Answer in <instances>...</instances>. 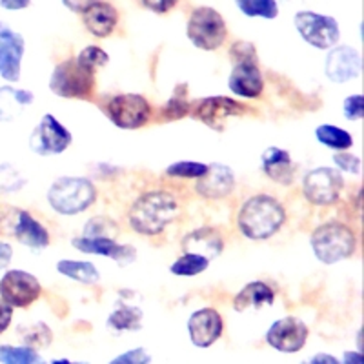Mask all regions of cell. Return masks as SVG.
Instances as JSON below:
<instances>
[{
    "label": "cell",
    "mask_w": 364,
    "mask_h": 364,
    "mask_svg": "<svg viewBox=\"0 0 364 364\" xmlns=\"http://www.w3.org/2000/svg\"><path fill=\"white\" fill-rule=\"evenodd\" d=\"M181 213L177 195L168 190H149L141 193L126 211V223L133 232L144 237H157Z\"/></svg>",
    "instance_id": "cell-1"
},
{
    "label": "cell",
    "mask_w": 364,
    "mask_h": 364,
    "mask_svg": "<svg viewBox=\"0 0 364 364\" xmlns=\"http://www.w3.org/2000/svg\"><path fill=\"white\" fill-rule=\"evenodd\" d=\"M286 223V208L277 197L255 193L240 204L237 211V228L250 240H268L281 232Z\"/></svg>",
    "instance_id": "cell-2"
},
{
    "label": "cell",
    "mask_w": 364,
    "mask_h": 364,
    "mask_svg": "<svg viewBox=\"0 0 364 364\" xmlns=\"http://www.w3.org/2000/svg\"><path fill=\"white\" fill-rule=\"evenodd\" d=\"M310 245L317 261L323 264H337L355 253L357 233L352 226L341 220H328L311 232Z\"/></svg>",
    "instance_id": "cell-3"
},
{
    "label": "cell",
    "mask_w": 364,
    "mask_h": 364,
    "mask_svg": "<svg viewBox=\"0 0 364 364\" xmlns=\"http://www.w3.org/2000/svg\"><path fill=\"white\" fill-rule=\"evenodd\" d=\"M97 200L95 184L86 177H58L48 190V203L55 213L80 215Z\"/></svg>",
    "instance_id": "cell-4"
},
{
    "label": "cell",
    "mask_w": 364,
    "mask_h": 364,
    "mask_svg": "<svg viewBox=\"0 0 364 364\" xmlns=\"http://www.w3.org/2000/svg\"><path fill=\"white\" fill-rule=\"evenodd\" d=\"M186 35L195 48L204 51H215L226 42L228 26L224 17L210 6H199L190 13Z\"/></svg>",
    "instance_id": "cell-5"
},
{
    "label": "cell",
    "mask_w": 364,
    "mask_h": 364,
    "mask_svg": "<svg viewBox=\"0 0 364 364\" xmlns=\"http://www.w3.org/2000/svg\"><path fill=\"white\" fill-rule=\"evenodd\" d=\"M95 86V73L80 68L75 58L57 64L50 79V90L60 99H93Z\"/></svg>",
    "instance_id": "cell-6"
},
{
    "label": "cell",
    "mask_w": 364,
    "mask_h": 364,
    "mask_svg": "<svg viewBox=\"0 0 364 364\" xmlns=\"http://www.w3.org/2000/svg\"><path fill=\"white\" fill-rule=\"evenodd\" d=\"M104 113L120 129H139L154 119V108L139 93H117L102 106Z\"/></svg>",
    "instance_id": "cell-7"
},
{
    "label": "cell",
    "mask_w": 364,
    "mask_h": 364,
    "mask_svg": "<svg viewBox=\"0 0 364 364\" xmlns=\"http://www.w3.org/2000/svg\"><path fill=\"white\" fill-rule=\"evenodd\" d=\"M344 190V178L336 168L321 166L308 171L302 181V193L304 199L314 206H333L339 203Z\"/></svg>",
    "instance_id": "cell-8"
},
{
    "label": "cell",
    "mask_w": 364,
    "mask_h": 364,
    "mask_svg": "<svg viewBox=\"0 0 364 364\" xmlns=\"http://www.w3.org/2000/svg\"><path fill=\"white\" fill-rule=\"evenodd\" d=\"M250 109L252 108H248L246 104L230 99V97H206V99H199L190 104L191 119L199 120L215 132H223L228 119L246 115Z\"/></svg>",
    "instance_id": "cell-9"
},
{
    "label": "cell",
    "mask_w": 364,
    "mask_h": 364,
    "mask_svg": "<svg viewBox=\"0 0 364 364\" xmlns=\"http://www.w3.org/2000/svg\"><path fill=\"white\" fill-rule=\"evenodd\" d=\"M42 284L24 269H8L0 277V299L15 308H28L41 299Z\"/></svg>",
    "instance_id": "cell-10"
},
{
    "label": "cell",
    "mask_w": 364,
    "mask_h": 364,
    "mask_svg": "<svg viewBox=\"0 0 364 364\" xmlns=\"http://www.w3.org/2000/svg\"><path fill=\"white\" fill-rule=\"evenodd\" d=\"M295 28L302 41L317 50L333 48L341 38V29L336 18L314 11H299L295 15Z\"/></svg>",
    "instance_id": "cell-11"
},
{
    "label": "cell",
    "mask_w": 364,
    "mask_h": 364,
    "mask_svg": "<svg viewBox=\"0 0 364 364\" xmlns=\"http://www.w3.org/2000/svg\"><path fill=\"white\" fill-rule=\"evenodd\" d=\"M73 142L71 133L53 115H44L29 139V148L42 157L64 154Z\"/></svg>",
    "instance_id": "cell-12"
},
{
    "label": "cell",
    "mask_w": 364,
    "mask_h": 364,
    "mask_svg": "<svg viewBox=\"0 0 364 364\" xmlns=\"http://www.w3.org/2000/svg\"><path fill=\"white\" fill-rule=\"evenodd\" d=\"M308 336H310V330L304 321L299 317H284L269 326L266 333V343L279 352L295 353L304 348Z\"/></svg>",
    "instance_id": "cell-13"
},
{
    "label": "cell",
    "mask_w": 364,
    "mask_h": 364,
    "mask_svg": "<svg viewBox=\"0 0 364 364\" xmlns=\"http://www.w3.org/2000/svg\"><path fill=\"white\" fill-rule=\"evenodd\" d=\"M188 331L195 346L210 348L223 337L224 321L215 308H200L191 314Z\"/></svg>",
    "instance_id": "cell-14"
},
{
    "label": "cell",
    "mask_w": 364,
    "mask_h": 364,
    "mask_svg": "<svg viewBox=\"0 0 364 364\" xmlns=\"http://www.w3.org/2000/svg\"><path fill=\"white\" fill-rule=\"evenodd\" d=\"M363 68L360 53L350 46H333V50L328 53L324 71L331 82L344 84L357 79Z\"/></svg>",
    "instance_id": "cell-15"
},
{
    "label": "cell",
    "mask_w": 364,
    "mask_h": 364,
    "mask_svg": "<svg viewBox=\"0 0 364 364\" xmlns=\"http://www.w3.org/2000/svg\"><path fill=\"white\" fill-rule=\"evenodd\" d=\"M228 87L242 99H261L264 93V77L259 63H235L228 77Z\"/></svg>",
    "instance_id": "cell-16"
},
{
    "label": "cell",
    "mask_w": 364,
    "mask_h": 364,
    "mask_svg": "<svg viewBox=\"0 0 364 364\" xmlns=\"http://www.w3.org/2000/svg\"><path fill=\"white\" fill-rule=\"evenodd\" d=\"M233 190H235V173L230 166L220 164V162L208 164V173L197 178V184H195L197 195L210 200L226 199Z\"/></svg>",
    "instance_id": "cell-17"
},
{
    "label": "cell",
    "mask_w": 364,
    "mask_h": 364,
    "mask_svg": "<svg viewBox=\"0 0 364 364\" xmlns=\"http://www.w3.org/2000/svg\"><path fill=\"white\" fill-rule=\"evenodd\" d=\"M84 28L97 38H108L119 26V11L108 0H95L82 13Z\"/></svg>",
    "instance_id": "cell-18"
},
{
    "label": "cell",
    "mask_w": 364,
    "mask_h": 364,
    "mask_svg": "<svg viewBox=\"0 0 364 364\" xmlns=\"http://www.w3.org/2000/svg\"><path fill=\"white\" fill-rule=\"evenodd\" d=\"M73 248L87 255L108 257L120 264H129L136 259V250L129 245H119L113 239H91V237H77L71 240Z\"/></svg>",
    "instance_id": "cell-19"
},
{
    "label": "cell",
    "mask_w": 364,
    "mask_h": 364,
    "mask_svg": "<svg viewBox=\"0 0 364 364\" xmlns=\"http://www.w3.org/2000/svg\"><path fill=\"white\" fill-rule=\"evenodd\" d=\"M226 239H224L223 232L219 228L213 226H200L193 232L188 233L182 239V250L190 253H197V255L206 257L208 261L215 259L223 253Z\"/></svg>",
    "instance_id": "cell-20"
},
{
    "label": "cell",
    "mask_w": 364,
    "mask_h": 364,
    "mask_svg": "<svg viewBox=\"0 0 364 364\" xmlns=\"http://www.w3.org/2000/svg\"><path fill=\"white\" fill-rule=\"evenodd\" d=\"M26 42L22 35L9 31L0 37V77L8 82H18L22 71Z\"/></svg>",
    "instance_id": "cell-21"
},
{
    "label": "cell",
    "mask_w": 364,
    "mask_h": 364,
    "mask_svg": "<svg viewBox=\"0 0 364 364\" xmlns=\"http://www.w3.org/2000/svg\"><path fill=\"white\" fill-rule=\"evenodd\" d=\"M262 171L266 177L281 186H291L295 181V164L286 149L272 146L262 154Z\"/></svg>",
    "instance_id": "cell-22"
},
{
    "label": "cell",
    "mask_w": 364,
    "mask_h": 364,
    "mask_svg": "<svg viewBox=\"0 0 364 364\" xmlns=\"http://www.w3.org/2000/svg\"><path fill=\"white\" fill-rule=\"evenodd\" d=\"M13 237L21 242L33 250H44L50 246V232L38 223L28 210L18 211V219L13 230Z\"/></svg>",
    "instance_id": "cell-23"
},
{
    "label": "cell",
    "mask_w": 364,
    "mask_h": 364,
    "mask_svg": "<svg viewBox=\"0 0 364 364\" xmlns=\"http://www.w3.org/2000/svg\"><path fill=\"white\" fill-rule=\"evenodd\" d=\"M275 302V291L272 286L266 284L264 281H253L239 291L233 297V310L242 314L248 310H259L262 306H272Z\"/></svg>",
    "instance_id": "cell-24"
},
{
    "label": "cell",
    "mask_w": 364,
    "mask_h": 364,
    "mask_svg": "<svg viewBox=\"0 0 364 364\" xmlns=\"http://www.w3.org/2000/svg\"><path fill=\"white\" fill-rule=\"evenodd\" d=\"M31 91L18 90L13 86L0 87V122H13L33 104Z\"/></svg>",
    "instance_id": "cell-25"
},
{
    "label": "cell",
    "mask_w": 364,
    "mask_h": 364,
    "mask_svg": "<svg viewBox=\"0 0 364 364\" xmlns=\"http://www.w3.org/2000/svg\"><path fill=\"white\" fill-rule=\"evenodd\" d=\"M57 272L60 275L68 279H73V281L80 282V284H97L100 281V273L95 268V264H91L87 261H70V259H64V261L57 262Z\"/></svg>",
    "instance_id": "cell-26"
},
{
    "label": "cell",
    "mask_w": 364,
    "mask_h": 364,
    "mask_svg": "<svg viewBox=\"0 0 364 364\" xmlns=\"http://www.w3.org/2000/svg\"><path fill=\"white\" fill-rule=\"evenodd\" d=\"M186 95V84H178L175 87L171 99L164 104V108L159 113V120H162V122H171V120H181L186 115H190V100H188Z\"/></svg>",
    "instance_id": "cell-27"
},
{
    "label": "cell",
    "mask_w": 364,
    "mask_h": 364,
    "mask_svg": "<svg viewBox=\"0 0 364 364\" xmlns=\"http://www.w3.org/2000/svg\"><path fill=\"white\" fill-rule=\"evenodd\" d=\"M315 136L321 144H324L330 149H350L353 146V136L352 133H348L346 129L337 128V126L331 124H321L315 129Z\"/></svg>",
    "instance_id": "cell-28"
},
{
    "label": "cell",
    "mask_w": 364,
    "mask_h": 364,
    "mask_svg": "<svg viewBox=\"0 0 364 364\" xmlns=\"http://www.w3.org/2000/svg\"><path fill=\"white\" fill-rule=\"evenodd\" d=\"M142 311L135 306H120L108 317V328L113 331L141 330Z\"/></svg>",
    "instance_id": "cell-29"
},
{
    "label": "cell",
    "mask_w": 364,
    "mask_h": 364,
    "mask_svg": "<svg viewBox=\"0 0 364 364\" xmlns=\"http://www.w3.org/2000/svg\"><path fill=\"white\" fill-rule=\"evenodd\" d=\"M208 266H210V261L206 257L197 255V253L184 252L177 261L170 266V272L177 277H195L199 273L206 272Z\"/></svg>",
    "instance_id": "cell-30"
},
{
    "label": "cell",
    "mask_w": 364,
    "mask_h": 364,
    "mask_svg": "<svg viewBox=\"0 0 364 364\" xmlns=\"http://www.w3.org/2000/svg\"><path fill=\"white\" fill-rule=\"evenodd\" d=\"M0 363L2 364H44L37 350L29 346H11L2 344L0 346Z\"/></svg>",
    "instance_id": "cell-31"
},
{
    "label": "cell",
    "mask_w": 364,
    "mask_h": 364,
    "mask_svg": "<svg viewBox=\"0 0 364 364\" xmlns=\"http://www.w3.org/2000/svg\"><path fill=\"white\" fill-rule=\"evenodd\" d=\"M246 17L275 18L279 15L277 0H235Z\"/></svg>",
    "instance_id": "cell-32"
},
{
    "label": "cell",
    "mask_w": 364,
    "mask_h": 364,
    "mask_svg": "<svg viewBox=\"0 0 364 364\" xmlns=\"http://www.w3.org/2000/svg\"><path fill=\"white\" fill-rule=\"evenodd\" d=\"M75 60H77L80 68H84L90 73H97L99 70L108 66L109 55L102 48H99V46H86Z\"/></svg>",
    "instance_id": "cell-33"
},
{
    "label": "cell",
    "mask_w": 364,
    "mask_h": 364,
    "mask_svg": "<svg viewBox=\"0 0 364 364\" xmlns=\"http://www.w3.org/2000/svg\"><path fill=\"white\" fill-rule=\"evenodd\" d=\"M119 235V226L109 217H93L84 226L82 237L91 239H115Z\"/></svg>",
    "instance_id": "cell-34"
},
{
    "label": "cell",
    "mask_w": 364,
    "mask_h": 364,
    "mask_svg": "<svg viewBox=\"0 0 364 364\" xmlns=\"http://www.w3.org/2000/svg\"><path fill=\"white\" fill-rule=\"evenodd\" d=\"M208 173V164L193 161L173 162L166 168V175L173 178H200Z\"/></svg>",
    "instance_id": "cell-35"
},
{
    "label": "cell",
    "mask_w": 364,
    "mask_h": 364,
    "mask_svg": "<svg viewBox=\"0 0 364 364\" xmlns=\"http://www.w3.org/2000/svg\"><path fill=\"white\" fill-rule=\"evenodd\" d=\"M51 339H53L51 330L46 326L44 323H37L35 326L28 328V331H26V336H24L26 346L33 348V350H37V348H48L50 346Z\"/></svg>",
    "instance_id": "cell-36"
},
{
    "label": "cell",
    "mask_w": 364,
    "mask_h": 364,
    "mask_svg": "<svg viewBox=\"0 0 364 364\" xmlns=\"http://www.w3.org/2000/svg\"><path fill=\"white\" fill-rule=\"evenodd\" d=\"M26 184L22 175L18 170H15L13 166L2 164L0 166V193H11V191H18Z\"/></svg>",
    "instance_id": "cell-37"
},
{
    "label": "cell",
    "mask_w": 364,
    "mask_h": 364,
    "mask_svg": "<svg viewBox=\"0 0 364 364\" xmlns=\"http://www.w3.org/2000/svg\"><path fill=\"white\" fill-rule=\"evenodd\" d=\"M230 58L233 63H259L255 46L248 41H237L230 48Z\"/></svg>",
    "instance_id": "cell-38"
},
{
    "label": "cell",
    "mask_w": 364,
    "mask_h": 364,
    "mask_svg": "<svg viewBox=\"0 0 364 364\" xmlns=\"http://www.w3.org/2000/svg\"><path fill=\"white\" fill-rule=\"evenodd\" d=\"M344 117L348 120H360L364 117V97L355 93V95H350L343 104Z\"/></svg>",
    "instance_id": "cell-39"
},
{
    "label": "cell",
    "mask_w": 364,
    "mask_h": 364,
    "mask_svg": "<svg viewBox=\"0 0 364 364\" xmlns=\"http://www.w3.org/2000/svg\"><path fill=\"white\" fill-rule=\"evenodd\" d=\"M149 363H151V355L146 352L144 348H135V350L120 353V355L115 357L109 364H149Z\"/></svg>",
    "instance_id": "cell-40"
},
{
    "label": "cell",
    "mask_w": 364,
    "mask_h": 364,
    "mask_svg": "<svg viewBox=\"0 0 364 364\" xmlns=\"http://www.w3.org/2000/svg\"><path fill=\"white\" fill-rule=\"evenodd\" d=\"M333 162L339 168L341 171H346V173L359 175L360 173V159L353 154H336L333 155Z\"/></svg>",
    "instance_id": "cell-41"
},
{
    "label": "cell",
    "mask_w": 364,
    "mask_h": 364,
    "mask_svg": "<svg viewBox=\"0 0 364 364\" xmlns=\"http://www.w3.org/2000/svg\"><path fill=\"white\" fill-rule=\"evenodd\" d=\"M141 2L146 9L159 13V15L171 11L178 4V0H141Z\"/></svg>",
    "instance_id": "cell-42"
},
{
    "label": "cell",
    "mask_w": 364,
    "mask_h": 364,
    "mask_svg": "<svg viewBox=\"0 0 364 364\" xmlns=\"http://www.w3.org/2000/svg\"><path fill=\"white\" fill-rule=\"evenodd\" d=\"M13 321V308L0 299V336L9 328Z\"/></svg>",
    "instance_id": "cell-43"
},
{
    "label": "cell",
    "mask_w": 364,
    "mask_h": 364,
    "mask_svg": "<svg viewBox=\"0 0 364 364\" xmlns=\"http://www.w3.org/2000/svg\"><path fill=\"white\" fill-rule=\"evenodd\" d=\"M13 259V246L0 240V269H6Z\"/></svg>",
    "instance_id": "cell-44"
},
{
    "label": "cell",
    "mask_w": 364,
    "mask_h": 364,
    "mask_svg": "<svg viewBox=\"0 0 364 364\" xmlns=\"http://www.w3.org/2000/svg\"><path fill=\"white\" fill-rule=\"evenodd\" d=\"M31 4V0H0V6L8 11H21Z\"/></svg>",
    "instance_id": "cell-45"
},
{
    "label": "cell",
    "mask_w": 364,
    "mask_h": 364,
    "mask_svg": "<svg viewBox=\"0 0 364 364\" xmlns=\"http://www.w3.org/2000/svg\"><path fill=\"white\" fill-rule=\"evenodd\" d=\"M64 6H66L70 11H75V13H82L84 9L87 8V6H91L95 0H63Z\"/></svg>",
    "instance_id": "cell-46"
},
{
    "label": "cell",
    "mask_w": 364,
    "mask_h": 364,
    "mask_svg": "<svg viewBox=\"0 0 364 364\" xmlns=\"http://www.w3.org/2000/svg\"><path fill=\"white\" fill-rule=\"evenodd\" d=\"M310 364H341L336 357H331L330 353H317L314 359L310 360Z\"/></svg>",
    "instance_id": "cell-47"
},
{
    "label": "cell",
    "mask_w": 364,
    "mask_h": 364,
    "mask_svg": "<svg viewBox=\"0 0 364 364\" xmlns=\"http://www.w3.org/2000/svg\"><path fill=\"white\" fill-rule=\"evenodd\" d=\"M343 364H363V355H360V352H346Z\"/></svg>",
    "instance_id": "cell-48"
},
{
    "label": "cell",
    "mask_w": 364,
    "mask_h": 364,
    "mask_svg": "<svg viewBox=\"0 0 364 364\" xmlns=\"http://www.w3.org/2000/svg\"><path fill=\"white\" fill-rule=\"evenodd\" d=\"M9 31H11V29H9L6 24H2V22H0V37H4V35H8Z\"/></svg>",
    "instance_id": "cell-49"
},
{
    "label": "cell",
    "mask_w": 364,
    "mask_h": 364,
    "mask_svg": "<svg viewBox=\"0 0 364 364\" xmlns=\"http://www.w3.org/2000/svg\"><path fill=\"white\" fill-rule=\"evenodd\" d=\"M44 364H71V360H68V359H57V360H51V363H46V360H44Z\"/></svg>",
    "instance_id": "cell-50"
},
{
    "label": "cell",
    "mask_w": 364,
    "mask_h": 364,
    "mask_svg": "<svg viewBox=\"0 0 364 364\" xmlns=\"http://www.w3.org/2000/svg\"><path fill=\"white\" fill-rule=\"evenodd\" d=\"M71 364H90V363H71Z\"/></svg>",
    "instance_id": "cell-51"
},
{
    "label": "cell",
    "mask_w": 364,
    "mask_h": 364,
    "mask_svg": "<svg viewBox=\"0 0 364 364\" xmlns=\"http://www.w3.org/2000/svg\"><path fill=\"white\" fill-rule=\"evenodd\" d=\"M301 364H310V363H301Z\"/></svg>",
    "instance_id": "cell-52"
}]
</instances>
